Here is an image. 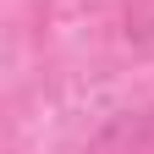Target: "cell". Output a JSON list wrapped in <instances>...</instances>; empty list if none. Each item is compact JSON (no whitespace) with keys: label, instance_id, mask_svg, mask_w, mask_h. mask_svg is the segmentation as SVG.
<instances>
[{"label":"cell","instance_id":"6da1fadb","mask_svg":"<svg viewBox=\"0 0 154 154\" xmlns=\"http://www.w3.org/2000/svg\"><path fill=\"white\" fill-rule=\"evenodd\" d=\"M83 154H154V105L110 116V121L88 138Z\"/></svg>","mask_w":154,"mask_h":154},{"label":"cell","instance_id":"7a4b0ae2","mask_svg":"<svg viewBox=\"0 0 154 154\" xmlns=\"http://www.w3.org/2000/svg\"><path fill=\"white\" fill-rule=\"evenodd\" d=\"M121 33L127 44H154V0H121Z\"/></svg>","mask_w":154,"mask_h":154}]
</instances>
